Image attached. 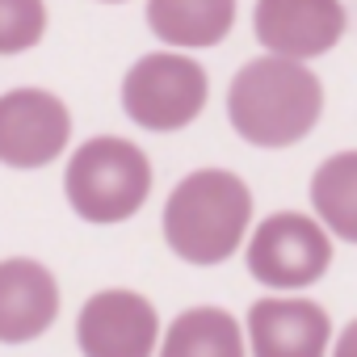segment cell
<instances>
[{
	"label": "cell",
	"instance_id": "cell-14",
	"mask_svg": "<svg viewBox=\"0 0 357 357\" xmlns=\"http://www.w3.org/2000/svg\"><path fill=\"white\" fill-rule=\"evenodd\" d=\"M47 34V0H0V55H26Z\"/></svg>",
	"mask_w": 357,
	"mask_h": 357
},
{
	"label": "cell",
	"instance_id": "cell-15",
	"mask_svg": "<svg viewBox=\"0 0 357 357\" xmlns=\"http://www.w3.org/2000/svg\"><path fill=\"white\" fill-rule=\"evenodd\" d=\"M332 357H357V319H349L340 336H332Z\"/></svg>",
	"mask_w": 357,
	"mask_h": 357
},
{
	"label": "cell",
	"instance_id": "cell-7",
	"mask_svg": "<svg viewBox=\"0 0 357 357\" xmlns=\"http://www.w3.org/2000/svg\"><path fill=\"white\" fill-rule=\"evenodd\" d=\"M76 344L84 357H155L160 315L139 290H97L76 315Z\"/></svg>",
	"mask_w": 357,
	"mask_h": 357
},
{
	"label": "cell",
	"instance_id": "cell-10",
	"mask_svg": "<svg viewBox=\"0 0 357 357\" xmlns=\"http://www.w3.org/2000/svg\"><path fill=\"white\" fill-rule=\"evenodd\" d=\"M59 319V282L34 257L0 261V344H30Z\"/></svg>",
	"mask_w": 357,
	"mask_h": 357
},
{
	"label": "cell",
	"instance_id": "cell-13",
	"mask_svg": "<svg viewBox=\"0 0 357 357\" xmlns=\"http://www.w3.org/2000/svg\"><path fill=\"white\" fill-rule=\"evenodd\" d=\"M311 211L319 227L344 244H357V147L328 155L311 176Z\"/></svg>",
	"mask_w": 357,
	"mask_h": 357
},
{
	"label": "cell",
	"instance_id": "cell-16",
	"mask_svg": "<svg viewBox=\"0 0 357 357\" xmlns=\"http://www.w3.org/2000/svg\"><path fill=\"white\" fill-rule=\"evenodd\" d=\"M101 5H126V0H101Z\"/></svg>",
	"mask_w": 357,
	"mask_h": 357
},
{
	"label": "cell",
	"instance_id": "cell-12",
	"mask_svg": "<svg viewBox=\"0 0 357 357\" xmlns=\"http://www.w3.org/2000/svg\"><path fill=\"white\" fill-rule=\"evenodd\" d=\"M155 357H248L244 328L223 307H190L164 332Z\"/></svg>",
	"mask_w": 357,
	"mask_h": 357
},
{
	"label": "cell",
	"instance_id": "cell-5",
	"mask_svg": "<svg viewBox=\"0 0 357 357\" xmlns=\"http://www.w3.org/2000/svg\"><path fill=\"white\" fill-rule=\"evenodd\" d=\"M248 273L269 286L273 294H294L315 286L332 265V236L319 227L315 215L303 211H278L257 223L244 248Z\"/></svg>",
	"mask_w": 357,
	"mask_h": 357
},
{
	"label": "cell",
	"instance_id": "cell-6",
	"mask_svg": "<svg viewBox=\"0 0 357 357\" xmlns=\"http://www.w3.org/2000/svg\"><path fill=\"white\" fill-rule=\"evenodd\" d=\"M72 143V109L51 89H9L0 97V164L34 172Z\"/></svg>",
	"mask_w": 357,
	"mask_h": 357
},
{
	"label": "cell",
	"instance_id": "cell-9",
	"mask_svg": "<svg viewBox=\"0 0 357 357\" xmlns=\"http://www.w3.org/2000/svg\"><path fill=\"white\" fill-rule=\"evenodd\" d=\"M332 315L298 294H269L248 307L244 344L252 357H328Z\"/></svg>",
	"mask_w": 357,
	"mask_h": 357
},
{
	"label": "cell",
	"instance_id": "cell-1",
	"mask_svg": "<svg viewBox=\"0 0 357 357\" xmlns=\"http://www.w3.org/2000/svg\"><path fill=\"white\" fill-rule=\"evenodd\" d=\"M324 118V84L307 63L261 55L227 84V122L252 147H294Z\"/></svg>",
	"mask_w": 357,
	"mask_h": 357
},
{
	"label": "cell",
	"instance_id": "cell-8",
	"mask_svg": "<svg viewBox=\"0 0 357 357\" xmlns=\"http://www.w3.org/2000/svg\"><path fill=\"white\" fill-rule=\"evenodd\" d=\"M349 13L340 0H257L252 34L265 55H282L294 63L328 55L344 38Z\"/></svg>",
	"mask_w": 357,
	"mask_h": 357
},
{
	"label": "cell",
	"instance_id": "cell-2",
	"mask_svg": "<svg viewBox=\"0 0 357 357\" xmlns=\"http://www.w3.org/2000/svg\"><path fill=\"white\" fill-rule=\"evenodd\" d=\"M164 244L185 265L211 269L240 252L252 227V190L231 168H194L164 202Z\"/></svg>",
	"mask_w": 357,
	"mask_h": 357
},
{
	"label": "cell",
	"instance_id": "cell-11",
	"mask_svg": "<svg viewBox=\"0 0 357 357\" xmlns=\"http://www.w3.org/2000/svg\"><path fill=\"white\" fill-rule=\"evenodd\" d=\"M236 26V0H147V30L168 51L219 47Z\"/></svg>",
	"mask_w": 357,
	"mask_h": 357
},
{
	"label": "cell",
	"instance_id": "cell-3",
	"mask_svg": "<svg viewBox=\"0 0 357 357\" xmlns=\"http://www.w3.org/2000/svg\"><path fill=\"white\" fill-rule=\"evenodd\" d=\"M63 198L84 223H126L151 198V160L122 135H93L63 168Z\"/></svg>",
	"mask_w": 357,
	"mask_h": 357
},
{
	"label": "cell",
	"instance_id": "cell-4",
	"mask_svg": "<svg viewBox=\"0 0 357 357\" xmlns=\"http://www.w3.org/2000/svg\"><path fill=\"white\" fill-rule=\"evenodd\" d=\"M211 101V76L185 51L139 55L122 76V109L139 130L172 135L202 118Z\"/></svg>",
	"mask_w": 357,
	"mask_h": 357
}]
</instances>
